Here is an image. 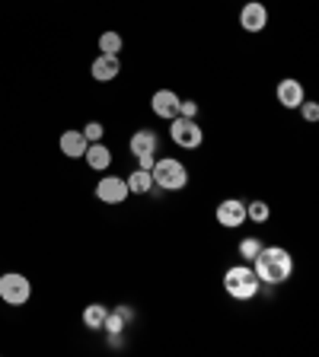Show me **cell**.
<instances>
[{"instance_id":"9a60e30c","label":"cell","mask_w":319,"mask_h":357,"mask_svg":"<svg viewBox=\"0 0 319 357\" xmlns=\"http://www.w3.org/2000/svg\"><path fill=\"white\" fill-rule=\"evenodd\" d=\"M125 182H128V192L131 195H147L150 188H154V176H150V169H134Z\"/></svg>"},{"instance_id":"277c9868","label":"cell","mask_w":319,"mask_h":357,"mask_svg":"<svg viewBox=\"0 0 319 357\" xmlns=\"http://www.w3.org/2000/svg\"><path fill=\"white\" fill-rule=\"evenodd\" d=\"M170 137L182 150H198L205 144V131L198 128V119H182V115L170 121Z\"/></svg>"},{"instance_id":"7a4b0ae2","label":"cell","mask_w":319,"mask_h":357,"mask_svg":"<svg viewBox=\"0 0 319 357\" xmlns=\"http://www.w3.org/2000/svg\"><path fill=\"white\" fill-rule=\"evenodd\" d=\"M259 287H262V281L255 278L253 265H233L223 271V290L233 300H253L259 294Z\"/></svg>"},{"instance_id":"5b68a950","label":"cell","mask_w":319,"mask_h":357,"mask_svg":"<svg viewBox=\"0 0 319 357\" xmlns=\"http://www.w3.org/2000/svg\"><path fill=\"white\" fill-rule=\"evenodd\" d=\"M32 297V284L26 275H20V271H7V275L0 278V300L7 306H22L29 303Z\"/></svg>"},{"instance_id":"d6986e66","label":"cell","mask_w":319,"mask_h":357,"mask_svg":"<svg viewBox=\"0 0 319 357\" xmlns=\"http://www.w3.org/2000/svg\"><path fill=\"white\" fill-rule=\"evenodd\" d=\"M268 214H272V211H268L265 201H249V204H246V220L265 223V220H268Z\"/></svg>"},{"instance_id":"7402d4cb","label":"cell","mask_w":319,"mask_h":357,"mask_svg":"<svg viewBox=\"0 0 319 357\" xmlns=\"http://www.w3.org/2000/svg\"><path fill=\"white\" fill-rule=\"evenodd\" d=\"M103 131H105V128L99 125V121H89V125L83 128V137H87L89 144H96V141H103Z\"/></svg>"},{"instance_id":"cb8c5ba5","label":"cell","mask_w":319,"mask_h":357,"mask_svg":"<svg viewBox=\"0 0 319 357\" xmlns=\"http://www.w3.org/2000/svg\"><path fill=\"white\" fill-rule=\"evenodd\" d=\"M154 160H156L154 153H141V156H138V169H150V166H154Z\"/></svg>"},{"instance_id":"2e32d148","label":"cell","mask_w":319,"mask_h":357,"mask_svg":"<svg viewBox=\"0 0 319 357\" xmlns=\"http://www.w3.org/2000/svg\"><path fill=\"white\" fill-rule=\"evenodd\" d=\"M105 306L103 303H89L87 310H83V326L93 328V332H103V322H105Z\"/></svg>"},{"instance_id":"6da1fadb","label":"cell","mask_w":319,"mask_h":357,"mask_svg":"<svg viewBox=\"0 0 319 357\" xmlns=\"http://www.w3.org/2000/svg\"><path fill=\"white\" fill-rule=\"evenodd\" d=\"M253 271L262 284L278 287V284H284L294 275V259H290V252L284 245H262L259 255L253 259Z\"/></svg>"},{"instance_id":"7c38bea8","label":"cell","mask_w":319,"mask_h":357,"mask_svg":"<svg viewBox=\"0 0 319 357\" xmlns=\"http://www.w3.org/2000/svg\"><path fill=\"white\" fill-rule=\"evenodd\" d=\"M89 141L83 137V131H64L61 134V153L71 156V160H80L83 153H87Z\"/></svg>"},{"instance_id":"5bb4252c","label":"cell","mask_w":319,"mask_h":357,"mask_svg":"<svg viewBox=\"0 0 319 357\" xmlns=\"http://www.w3.org/2000/svg\"><path fill=\"white\" fill-rule=\"evenodd\" d=\"M131 153L134 156H141V153H156V134L147 131V128H141V131H134L131 134Z\"/></svg>"},{"instance_id":"4fadbf2b","label":"cell","mask_w":319,"mask_h":357,"mask_svg":"<svg viewBox=\"0 0 319 357\" xmlns=\"http://www.w3.org/2000/svg\"><path fill=\"white\" fill-rule=\"evenodd\" d=\"M83 160H87V163H89V169L103 172V169H109V166H112V150L105 147L103 141H96V144H89V147H87V153H83Z\"/></svg>"},{"instance_id":"30bf717a","label":"cell","mask_w":319,"mask_h":357,"mask_svg":"<svg viewBox=\"0 0 319 357\" xmlns=\"http://www.w3.org/2000/svg\"><path fill=\"white\" fill-rule=\"evenodd\" d=\"M275 96L278 102L284 105V109H300V102H304V86H300V80H294V77H284L281 83L275 86Z\"/></svg>"},{"instance_id":"8992f818","label":"cell","mask_w":319,"mask_h":357,"mask_svg":"<svg viewBox=\"0 0 319 357\" xmlns=\"http://www.w3.org/2000/svg\"><path fill=\"white\" fill-rule=\"evenodd\" d=\"M128 182L121 176H105L96 182V198L103 201V204H125L128 198Z\"/></svg>"},{"instance_id":"ffe728a7","label":"cell","mask_w":319,"mask_h":357,"mask_svg":"<svg viewBox=\"0 0 319 357\" xmlns=\"http://www.w3.org/2000/svg\"><path fill=\"white\" fill-rule=\"evenodd\" d=\"M259 249H262V243H259V239H253V236L239 243V255H243L246 261H253L255 255H259Z\"/></svg>"},{"instance_id":"8fae6325","label":"cell","mask_w":319,"mask_h":357,"mask_svg":"<svg viewBox=\"0 0 319 357\" xmlns=\"http://www.w3.org/2000/svg\"><path fill=\"white\" fill-rule=\"evenodd\" d=\"M119 70H121V64H119V58H115V54H99V58L89 64V74H93V80H99V83L115 80V77H119Z\"/></svg>"},{"instance_id":"3957f363","label":"cell","mask_w":319,"mask_h":357,"mask_svg":"<svg viewBox=\"0 0 319 357\" xmlns=\"http://www.w3.org/2000/svg\"><path fill=\"white\" fill-rule=\"evenodd\" d=\"M150 176H154V185H160L163 192H182L188 185V169L172 156H163V160H154L150 166Z\"/></svg>"},{"instance_id":"9c48e42d","label":"cell","mask_w":319,"mask_h":357,"mask_svg":"<svg viewBox=\"0 0 319 357\" xmlns=\"http://www.w3.org/2000/svg\"><path fill=\"white\" fill-rule=\"evenodd\" d=\"M150 109H154L156 119L172 121L179 115V96L172 93V89H156L154 99H150Z\"/></svg>"},{"instance_id":"ac0fdd59","label":"cell","mask_w":319,"mask_h":357,"mask_svg":"<svg viewBox=\"0 0 319 357\" xmlns=\"http://www.w3.org/2000/svg\"><path fill=\"white\" fill-rule=\"evenodd\" d=\"M121 36L119 32H103V36H99V52L103 54H115V58H119V52H121Z\"/></svg>"},{"instance_id":"ba28073f","label":"cell","mask_w":319,"mask_h":357,"mask_svg":"<svg viewBox=\"0 0 319 357\" xmlns=\"http://www.w3.org/2000/svg\"><path fill=\"white\" fill-rule=\"evenodd\" d=\"M239 26L246 32H262L268 26V7L259 0H249L243 10H239Z\"/></svg>"},{"instance_id":"603a6c76","label":"cell","mask_w":319,"mask_h":357,"mask_svg":"<svg viewBox=\"0 0 319 357\" xmlns=\"http://www.w3.org/2000/svg\"><path fill=\"white\" fill-rule=\"evenodd\" d=\"M300 112H304L306 121H319V105L316 102H306L304 99V102H300Z\"/></svg>"},{"instance_id":"52a82bcc","label":"cell","mask_w":319,"mask_h":357,"mask_svg":"<svg viewBox=\"0 0 319 357\" xmlns=\"http://www.w3.org/2000/svg\"><path fill=\"white\" fill-rule=\"evenodd\" d=\"M217 223H221L223 230H237V227H243L246 223V201L239 198H227L217 204Z\"/></svg>"},{"instance_id":"44dd1931","label":"cell","mask_w":319,"mask_h":357,"mask_svg":"<svg viewBox=\"0 0 319 357\" xmlns=\"http://www.w3.org/2000/svg\"><path fill=\"white\" fill-rule=\"evenodd\" d=\"M179 115L182 119H198V102L195 99H179Z\"/></svg>"},{"instance_id":"e0dca14e","label":"cell","mask_w":319,"mask_h":357,"mask_svg":"<svg viewBox=\"0 0 319 357\" xmlns=\"http://www.w3.org/2000/svg\"><path fill=\"white\" fill-rule=\"evenodd\" d=\"M128 316H131V312H128V310H115V312H105L103 332H109V335H121V332H125V326H128Z\"/></svg>"}]
</instances>
